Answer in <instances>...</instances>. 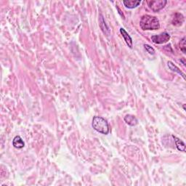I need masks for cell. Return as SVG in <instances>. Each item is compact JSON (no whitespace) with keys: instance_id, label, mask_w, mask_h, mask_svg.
<instances>
[{"instance_id":"ba28073f","label":"cell","mask_w":186,"mask_h":186,"mask_svg":"<svg viewBox=\"0 0 186 186\" xmlns=\"http://www.w3.org/2000/svg\"><path fill=\"white\" fill-rule=\"evenodd\" d=\"M183 22H184V17L183 15L180 13H178V12L175 13L172 20V24L174 26H179L183 24Z\"/></svg>"},{"instance_id":"9c48e42d","label":"cell","mask_w":186,"mask_h":186,"mask_svg":"<svg viewBox=\"0 0 186 186\" xmlns=\"http://www.w3.org/2000/svg\"><path fill=\"white\" fill-rule=\"evenodd\" d=\"M124 119L125 121V122H126L128 125H129V126H135V125H137L138 123L137 118H136L135 116L130 115V114H128V115L125 116Z\"/></svg>"},{"instance_id":"30bf717a","label":"cell","mask_w":186,"mask_h":186,"mask_svg":"<svg viewBox=\"0 0 186 186\" xmlns=\"http://www.w3.org/2000/svg\"><path fill=\"white\" fill-rule=\"evenodd\" d=\"M167 66L169 67V68H170L171 71H173V72H175V73H178V74H179L180 76H182V77H183V78L184 79H185V73H184L183 72H182V71L180 70H179V68H178V67H177L176 66H175V65L174 63H173L172 62L169 61L167 63Z\"/></svg>"},{"instance_id":"7c38bea8","label":"cell","mask_w":186,"mask_h":186,"mask_svg":"<svg viewBox=\"0 0 186 186\" xmlns=\"http://www.w3.org/2000/svg\"><path fill=\"white\" fill-rule=\"evenodd\" d=\"M179 47L182 52L184 54L186 53V44H185V37H183L179 42Z\"/></svg>"},{"instance_id":"5bb4252c","label":"cell","mask_w":186,"mask_h":186,"mask_svg":"<svg viewBox=\"0 0 186 186\" xmlns=\"http://www.w3.org/2000/svg\"><path fill=\"white\" fill-rule=\"evenodd\" d=\"M180 62L183 63V64L184 65V66H185V58H182V59H180Z\"/></svg>"},{"instance_id":"8fae6325","label":"cell","mask_w":186,"mask_h":186,"mask_svg":"<svg viewBox=\"0 0 186 186\" xmlns=\"http://www.w3.org/2000/svg\"><path fill=\"white\" fill-rule=\"evenodd\" d=\"M173 138H174V142H175V145H176L177 148L178 149L179 151H183V152H185V145L183 141H182L181 140H179L178 137H175V136L172 135Z\"/></svg>"},{"instance_id":"7a4b0ae2","label":"cell","mask_w":186,"mask_h":186,"mask_svg":"<svg viewBox=\"0 0 186 186\" xmlns=\"http://www.w3.org/2000/svg\"><path fill=\"white\" fill-rule=\"evenodd\" d=\"M92 126L95 130L103 135H108L110 129L109 123L101 116H95L92 119Z\"/></svg>"},{"instance_id":"8992f818","label":"cell","mask_w":186,"mask_h":186,"mask_svg":"<svg viewBox=\"0 0 186 186\" xmlns=\"http://www.w3.org/2000/svg\"><path fill=\"white\" fill-rule=\"evenodd\" d=\"M141 3V1L140 0H128V1H123L125 7L129 9H133V8L137 7Z\"/></svg>"},{"instance_id":"52a82bcc","label":"cell","mask_w":186,"mask_h":186,"mask_svg":"<svg viewBox=\"0 0 186 186\" xmlns=\"http://www.w3.org/2000/svg\"><path fill=\"white\" fill-rule=\"evenodd\" d=\"M12 145H13V146L16 148L21 149L25 146V142H23L22 138H21L19 135H18L14 137L13 140H12Z\"/></svg>"},{"instance_id":"277c9868","label":"cell","mask_w":186,"mask_h":186,"mask_svg":"<svg viewBox=\"0 0 186 186\" xmlns=\"http://www.w3.org/2000/svg\"><path fill=\"white\" fill-rule=\"evenodd\" d=\"M170 40V35L167 32H163V33L159 34V35H153L151 36V40L153 43L158 44H164Z\"/></svg>"},{"instance_id":"5b68a950","label":"cell","mask_w":186,"mask_h":186,"mask_svg":"<svg viewBox=\"0 0 186 186\" xmlns=\"http://www.w3.org/2000/svg\"><path fill=\"white\" fill-rule=\"evenodd\" d=\"M119 31L121 34L122 35L123 38H124L125 42H126L127 44L128 45V47H130V48H133V40H132L131 36L129 35V34L127 33V32L125 31V29H123V28H121L119 29Z\"/></svg>"},{"instance_id":"6da1fadb","label":"cell","mask_w":186,"mask_h":186,"mask_svg":"<svg viewBox=\"0 0 186 186\" xmlns=\"http://www.w3.org/2000/svg\"><path fill=\"white\" fill-rule=\"evenodd\" d=\"M140 26L143 30H157L160 28V23L156 17L145 15L140 19Z\"/></svg>"},{"instance_id":"4fadbf2b","label":"cell","mask_w":186,"mask_h":186,"mask_svg":"<svg viewBox=\"0 0 186 186\" xmlns=\"http://www.w3.org/2000/svg\"><path fill=\"white\" fill-rule=\"evenodd\" d=\"M144 47H145V49H146V50L148 52L149 54H151V55H154L155 54L154 49H153V47H151L150 45L144 44Z\"/></svg>"},{"instance_id":"3957f363","label":"cell","mask_w":186,"mask_h":186,"mask_svg":"<svg viewBox=\"0 0 186 186\" xmlns=\"http://www.w3.org/2000/svg\"><path fill=\"white\" fill-rule=\"evenodd\" d=\"M167 3L166 0H151V1H147L148 7L153 10V12H157L159 10L165 7V5Z\"/></svg>"}]
</instances>
